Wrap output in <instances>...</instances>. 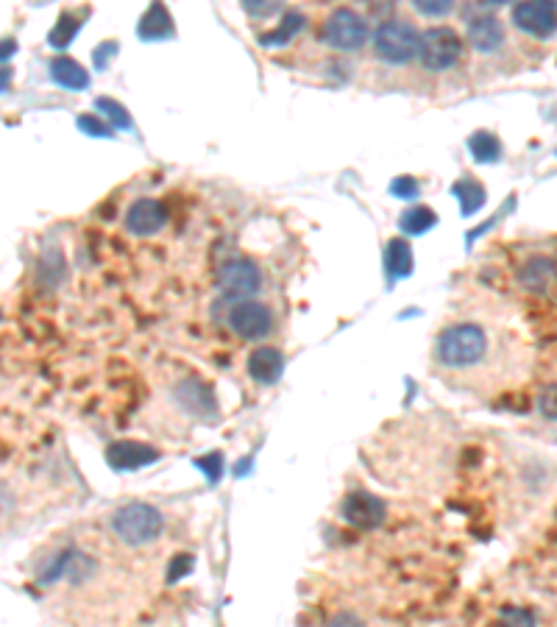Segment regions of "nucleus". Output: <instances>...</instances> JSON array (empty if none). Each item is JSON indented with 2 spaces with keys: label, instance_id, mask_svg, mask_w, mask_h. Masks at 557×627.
<instances>
[{
  "label": "nucleus",
  "instance_id": "nucleus-1",
  "mask_svg": "<svg viewBox=\"0 0 557 627\" xmlns=\"http://www.w3.org/2000/svg\"><path fill=\"white\" fill-rule=\"evenodd\" d=\"M488 352V335L477 324H454L438 335L435 360L443 368H471L480 363Z\"/></svg>",
  "mask_w": 557,
  "mask_h": 627
},
{
  "label": "nucleus",
  "instance_id": "nucleus-2",
  "mask_svg": "<svg viewBox=\"0 0 557 627\" xmlns=\"http://www.w3.org/2000/svg\"><path fill=\"white\" fill-rule=\"evenodd\" d=\"M162 513L145 502H131L126 508H120L112 516V530L115 536L129 544V547H143V544H154L159 533H162Z\"/></svg>",
  "mask_w": 557,
  "mask_h": 627
},
{
  "label": "nucleus",
  "instance_id": "nucleus-3",
  "mask_svg": "<svg viewBox=\"0 0 557 627\" xmlns=\"http://www.w3.org/2000/svg\"><path fill=\"white\" fill-rule=\"evenodd\" d=\"M421 34L404 20H385L374 34V51L388 65H407L418 59Z\"/></svg>",
  "mask_w": 557,
  "mask_h": 627
},
{
  "label": "nucleus",
  "instance_id": "nucleus-4",
  "mask_svg": "<svg viewBox=\"0 0 557 627\" xmlns=\"http://www.w3.org/2000/svg\"><path fill=\"white\" fill-rule=\"evenodd\" d=\"M463 56V40L460 34L449 26H435L421 34V48H418V59L421 65L432 70V73H443L452 70Z\"/></svg>",
  "mask_w": 557,
  "mask_h": 627
},
{
  "label": "nucleus",
  "instance_id": "nucleus-5",
  "mask_svg": "<svg viewBox=\"0 0 557 627\" xmlns=\"http://www.w3.org/2000/svg\"><path fill=\"white\" fill-rule=\"evenodd\" d=\"M324 40L340 53H357L368 42V20L354 9H335L326 17Z\"/></svg>",
  "mask_w": 557,
  "mask_h": 627
},
{
  "label": "nucleus",
  "instance_id": "nucleus-6",
  "mask_svg": "<svg viewBox=\"0 0 557 627\" xmlns=\"http://www.w3.org/2000/svg\"><path fill=\"white\" fill-rule=\"evenodd\" d=\"M513 23L535 40H549L557 34V6L549 0H519L513 6Z\"/></svg>",
  "mask_w": 557,
  "mask_h": 627
},
{
  "label": "nucleus",
  "instance_id": "nucleus-7",
  "mask_svg": "<svg viewBox=\"0 0 557 627\" xmlns=\"http://www.w3.org/2000/svg\"><path fill=\"white\" fill-rule=\"evenodd\" d=\"M218 285L226 296L248 299L262 288V271L257 268V262L246 260V257H234V260H226L218 268Z\"/></svg>",
  "mask_w": 557,
  "mask_h": 627
},
{
  "label": "nucleus",
  "instance_id": "nucleus-8",
  "mask_svg": "<svg viewBox=\"0 0 557 627\" xmlns=\"http://www.w3.org/2000/svg\"><path fill=\"white\" fill-rule=\"evenodd\" d=\"M229 327L243 340H260L271 332L273 315L268 307H262L257 301L243 299L229 310Z\"/></svg>",
  "mask_w": 557,
  "mask_h": 627
},
{
  "label": "nucleus",
  "instance_id": "nucleus-9",
  "mask_svg": "<svg viewBox=\"0 0 557 627\" xmlns=\"http://www.w3.org/2000/svg\"><path fill=\"white\" fill-rule=\"evenodd\" d=\"M385 513H388L385 502L374 494H368V491H351L340 505V516L354 527H360V530H376L379 524L385 522Z\"/></svg>",
  "mask_w": 557,
  "mask_h": 627
},
{
  "label": "nucleus",
  "instance_id": "nucleus-10",
  "mask_svg": "<svg viewBox=\"0 0 557 627\" xmlns=\"http://www.w3.org/2000/svg\"><path fill=\"white\" fill-rule=\"evenodd\" d=\"M123 223H126V232H131V235L151 237L165 229L168 212L162 207V201H156V198H137L126 212Z\"/></svg>",
  "mask_w": 557,
  "mask_h": 627
},
{
  "label": "nucleus",
  "instance_id": "nucleus-11",
  "mask_svg": "<svg viewBox=\"0 0 557 627\" xmlns=\"http://www.w3.org/2000/svg\"><path fill=\"white\" fill-rule=\"evenodd\" d=\"M159 452L154 446L137 444V441H117L106 449V463L115 471H134L143 469L148 463H156Z\"/></svg>",
  "mask_w": 557,
  "mask_h": 627
},
{
  "label": "nucleus",
  "instance_id": "nucleus-12",
  "mask_svg": "<svg viewBox=\"0 0 557 627\" xmlns=\"http://www.w3.org/2000/svg\"><path fill=\"white\" fill-rule=\"evenodd\" d=\"M466 40L477 53H493L499 51L502 42H505V28L499 23V17H493V14H480V17H474V20L468 23Z\"/></svg>",
  "mask_w": 557,
  "mask_h": 627
},
{
  "label": "nucleus",
  "instance_id": "nucleus-13",
  "mask_svg": "<svg viewBox=\"0 0 557 627\" xmlns=\"http://www.w3.org/2000/svg\"><path fill=\"white\" fill-rule=\"evenodd\" d=\"M282 371H285V357H282L279 349L260 346V349H254L251 357H248V374H251L254 382H260V385H273V382H279Z\"/></svg>",
  "mask_w": 557,
  "mask_h": 627
},
{
  "label": "nucleus",
  "instance_id": "nucleus-14",
  "mask_svg": "<svg viewBox=\"0 0 557 627\" xmlns=\"http://www.w3.org/2000/svg\"><path fill=\"white\" fill-rule=\"evenodd\" d=\"M557 276V268L555 262L546 260V257H532L521 265V285L532 293H546V290L552 288V282H555Z\"/></svg>",
  "mask_w": 557,
  "mask_h": 627
},
{
  "label": "nucleus",
  "instance_id": "nucleus-15",
  "mask_svg": "<svg viewBox=\"0 0 557 627\" xmlns=\"http://www.w3.org/2000/svg\"><path fill=\"white\" fill-rule=\"evenodd\" d=\"M137 34H140V40H165L173 34V20H170V12L165 9V3L162 0H154L151 3V9L143 14V20H140V28H137Z\"/></svg>",
  "mask_w": 557,
  "mask_h": 627
},
{
  "label": "nucleus",
  "instance_id": "nucleus-16",
  "mask_svg": "<svg viewBox=\"0 0 557 627\" xmlns=\"http://www.w3.org/2000/svg\"><path fill=\"white\" fill-rule=\"evenodd\" d=\"M51 79L59 84V87H65V90H87L90 87V73L84 70V67L78 65L76 59H53L51 62Z\"/></svg>",
  "mask_w": 557,
  "mask_h": 627
},
{
  "label": "nucleus",
  "instance_id": "nucleus-17",
  "mask_svg": "<svg viewBox=\"0 0 557 627\" xmlns=\"http://www.w3.org/2000/svg\"><path fill=\"white\" fill-rule=\"evenodd\" d=\"M413 249L407 246V240L393 237L385 249V268H388L390 279H404L413 274Z\"/></svg>",
  "mask_w": 557,
  "mask_h": 627
},
{
  "label": "nucleus",
  "instance_id": "nucleus-18",
  "mask_svg": "<svg viewBox=\"0 0 557 627\" xmlns=\"http://www.w3.org/2000/svg\"><path fill=\"white\" fill-rule=\"evenodd\" d=\"M454 198L460 201V209H463V215H474L477 209L485 204V187L480 182H474V179H460V182L452 187Z\"/></svg>",
  "mask_w": 557,
  "mask_h": 627
},
{
  "label": "nucleus",
  "instance_id": "nucleus-19",
  "mask_svg": "<svg viewBox=\"0 0 557 627\" xmlns=\"http://www.w3.org/2000/svg\"><path fill=\"white\" fill-rule=\"evenodd\" d=\"M435 223H438V215L429 207H410L399 218V226H402L404 235H424Z\"/></svg>",
  "mask_w": 557,
  "mask_h": 627
},
{
  "label": "nucleus",
  "instance_id": "nucleus-20",
  "mask_svg": "<svg viewBox=\"0 0 557 627\" xmlns=\"http://www.w3.org/2000/svg\"><path fill=\"white\" fill-rule=\"evenodd\" d=\"M301 28H304V17L298 12H287L285 20L279 23V28H273L271 34H262L260 40L265 48H276V45H285V42L293 40Z\"/></svg>",
  "mask_w": 557,
  "mask_h": 627
},
{
  "label": "nucleus",
  "instance_id": "nucleus-21",
  "mask_svg": "<svg viewBox=\"0 0 557 627\" xmlns=\"http://www.w3.org/2000/svg\"><path fill=\"white\" fill-rule=\"evenodd\" d=\"M468 148H471V154H474L477 162H496V159L502 157V143L496 140V134H491V131H477L468 140Z\"/></svg>",
  "mask_w": 557,
  "mask_h": 627
},
{
  "label": "nucleus",
  "instance_id": "nucleus-22",
  "mask_svg": "<svg viewBox=\"0 0 557 627\" xmlns=\"http://www.w3.org/2000/svg\"><path fill=\"white\" fill-rule=\"evenodd\" d=\"M78 28H81V20H78L76 14H70V12L62 14V17H59V23H56L51 31L53 48H67V45L73 42V37L78 34Z\"/></svg>",
  "mask_w": 557,
  "mask_h": 627
},
{
  "label": "nucleus",
  "instance_id": "nucleus-23",
  "mask_svg": "<svg viewBox=\"0 0 557 627\" xmlns=\"http://www.w3.org/2000/svg\"><path fill=\"white\" fill-rule=\"evenodd\" d=\"M95 109H98L112 126H117V129H131L129 109L123 104H117L112 98H98V101H95Z\"/></svg>",
  "mask_w": 557,
  "mask_h": 627
},
{
  "label": "nucleus",
  "instance_id": "nucleus-24",
  "mask_svg": "<svg viewBox=\"0 0 557 627\" xmlns=\"http://www.w3.org/2000/svg\"><path fill=\"white\" fill-rule=\"evenodd\" d=\"M240 6H243V12L248 17L265 20V17H273V14L279 12L285 6V0H240Z\"/></svg>",
  "mask_w": 557,
  "mask_h": 627
},
{
  "label": "nucleus",
  "instance_id": "nucleus-25",
  "mask_svg": "<svg viewBox=\"0 0 557 627\" xmlns=\"http://www.w3.org/2000/svg\"><path fill=\"white\" fill-rule=\"evenodd\" d=\"M413 6L427 17H446L452 12L454 0H413Z\"/></svg>",
  "mask_w": 557,
  "mask_h": 627
},
{
  "label": "nucleus",
  "instance_id": "nucleus-26",
  "mask_svg": "<svg viewBox=\"0 0 557 627\" xmlns=\"http://www.w3.org/2000/svg\"><path fill=\"white\" fill-rule=\"evenodd\" d=\"M390 193L396 198H407V201H415L418 198V182H415L413 176H399V179H393L390 184Z\"/></svg>",
  "mask_w": 557,
  "mask_h": 627
},
{
  "label": "nucleus",
  "instance_id": "nucleus-27",
  "mask_svg": "<svg viewBox=\"0 0 557 627\" xmlns=\"http://www.w3.org/2000/svg\"><path fill=\"white\" fill-rule=\"evenodd\" d=\"M193 555H176L168 566V583H179L184 575H190L193 572Z\"/></svg>",
  "mask_w": 557,
  "mask_h": 627
},
{
  "label": "nucleus",
  "instance_id": "nucleus-28",
  "mask_svg": "<svg viewBox=\"0 0 557 627\" xmlns=\"http://www.w3.org/2000/svg\"><path fill=\"white\" fill-rule=\"evenodd\" d=\"M78 129L84 131V134H90V137H112V129L101 118H95V115H81L78 118Z\"/></svg>",
  "mask_w": 557,
  "mask_h": 627
},
{
  "label": "nucleus",
  "instance_id": "nucleus-29",
  "mask_svg": "<svg viewBox=\"0 0 557 627\" xmlns=\"http://www.w3.org/2000/svg\"><path fill=\"white\" fill-rule=\"evenodd\" d=\"M365 9H368V17H388L393 12V6H396V0H360Z\"/></svg>",
  "mask_w": 557,
  "mask_h": 627
},
{
  "label": "nucleus",
  "instance_id": "nucleus-30",
  "mask_svg": "<svg viewBox=\"0 0 557 627\" xmlns=\"http://www.w3.org/2000/svg\"><path fill=\"white\" fill-rule=\"evenodd\" d=\"M541 413H544L546 418H557V382L555 385H549L544 393H541Z\"/></svg>",
  "mask_w": 557,
  "mask_h": 627
},
{
  "label": "nucleus",
  "instance_id": "nucleus-31",
  "mask_svg": "<svg viewBox=\"0 0 557 627\" xmlns=\"http://www.w3.org/2000/svg\"><path fill=\"white\" fill-rule=\"evenodd\" d=\"M502 619H505V622H513V625H535V616H532L530 611H516V608L502 611Z\"/></svg>",
  "mask_w": 557,
  "mask_h": 627
},
{
  "label": "nucleus",
  "instance_id": "nucleus-32",
  "mask_svg": "<svg viewBox=\"0 0 557 627\" xmlns=\"http://www.w3.org/2000/svg\"><path fill=\"white\" fill-rule=\"evenodd\" d=\"M198 466H204V474H207L209 480L221 477V455H207V458L198 460Z\"/></svg>",
  "mask_w": 557,
  "mask_h": 627
},
{
  "label": "nucleus",
  "instance_id": "nucleus-33",
  "mask_svg": "<svg viewBox=\"0 0 557 627\" xmlns=\"http://www.w3.org/2000/svg\"><path fill=\"white\" fill-rule=\"evenodd\" d=\"M115 51H117L115 42H106L104 51H95V62H98V65H101V67H106V62H109V56H112V53H115Z\"/></svg>",
  "mask_w": 557,
  "mask_h": 627
},
{
  "label": "nucleus",
  "instance_id": "nucleus-34",
  "mask_svg": "<svg viewBox=\"0 0 557 627\" xmlns=\"http://www.w3.org/2000/svg\"><path fill=\"white\" fill-rule=\"evenodd\" d=\"M3 45H6L3 48V62H9V53H14V40H6Z\"/></svg>",
  "mask_w": 557,
  "mask_h": 627
},
{
  "label": "nucleus",
  "instance_id": "nucleus-35",
  "mask_svg": "<svg viewBox=\"0 0 557 627\" xmlns=\"http://www.w3.org/2000/svg\"><path fill=\"white\" fill-rule=\"evenodd\" d=\"M3 92H9V67H3Z\"/></svg>",
  "mask_w": 557,
  "mask_h": 627
},
{
  "label": "nucleus",
  "instance_id": "nucleus-36",
  "mask_svg": "<svg viewBox=\"0 0 557 627\" xmlns=\"http://www.w3.org/2000/svg\"><path fill=\"white\" fill-rule=\"evenodd\" d=\"M488 3H493V6H505V3H510V0H488Z\"/></svg>",
  "mask_w": 557,
  "mask_h": 627
},
{
  "label": "nucleus",
  "instance_id": "nucleus-37",
  "mask_svg": "<svg viewBox=\"0 0 557 627\" xmlns=\"http://www.w3.org/2000/svg\"><path fill=\"white\" fill-rule=\"evenodd\" d=\"M549 3H555V6H557V0H549Z\"/></svg>",
  "mask_w": 557,
  "mask_h": 627
}]
</instances>
